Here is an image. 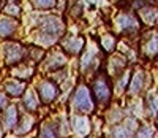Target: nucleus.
<instances>
[{
	"label": "nucleus",
	"instance_id": "obj_1",
	"mask_svg": "<svg viewBox=\"0 0 158 138\" xmlns=\"http://www.w3.org/2000/svg\"><path fill=\"white\" fill-rule=\"evenodd\" d=\"M0 52L3 56V62L6 67H15L22 59L25 57V49L21 43L18 41H11V40H3V43L0 45Z\"/></svg>",
	"mask_w": 158,
	"mask_h": 138
},
{
	"label": "nucleus",
	"instance_id": "obj_2",
	"mask_svg": "<svg viewBox=\"0 0 158 138\" xmlns=\"http://www.w3.org/2000/svg\"><path fill=\"white\" fill-rule=\"evenodd\" d=\"M21 111L19 106L16 103H10L2 113H0V129L5 133L8 132H15V129L18 127L19 119H21Z\"/></svg>",
	"mask_w": 158,
	"mask_h": 138
},
{
	"label": "nucleus",
	"instance_id": "obj_3",
	"mask_svg": "<svg viewBox=\"0 0 158 138\" xmlns=\"http://www.w3.org/2000/svg\"><path fill=\"white\" fill-rule=\"evenodd\" d=\"M63 22L59 16L54 15H46V16H40L38 21V30H41L54 38H59L63 33Z\"/></svg>",
	"mask_w": 158,
	"mask_h": 138
},
{
	"label": "nucleus",
	"instance_id": "obj_4",
	"mask_svg": "<svg viewBox=\"0 0 158 138\" xmlns=\"http://www.w3.org/2000/svg\"><path fill=\"white\" fill-rule=\"evenodd\" d=\"M35 91H36L38 97H40V102L46 103V105L52 103L59 97V94H60V87L56 84L54 81H51V79H41L36 84Z\"/></svg>",
	"mask_w": 158,
	"mask_h": 138
},
{
	"label": "nucleus",
	"instance_id": "obj_5",
	"mask_svg": "<svg viewBox=\"0 0 158 138\" xmlns=\"http://www.w3.org/2000/svg\"><path fill=\"white\" fill-rule=\"evenodd\" d=\"M73 106L79 113H90L94 109V103L90 99V92L85 86H79L73 95Z\"/></svg>",
	"mask_w": 158,
	"mask_h": 138
},
{
	"label": "nucleus",
	"instance_id": "obj_6",
	"mask_svg": "<svg viewBox=\"0 0 158 138\" xmlns=\"http://www.w3.org/2000/svg\"><path fill=\"white\" fill-rule=\"evenodd\" d=\"M19 29V22L16 18L8 16V15H2L0 16V40H11L18 33Z\"/></svg>",
	"mask_w": 158,
	"mask_h": 138
},
{
	"label": "nucleus",
	"instance_id": "obj_7",
	"mask_svg": "<svg viewBox=\"0 0 158 138\" xmlns=\"http://www.w3.org/2000/svg\"><path fill=\"white\" fill-rule=\"evenodd\" d=\"M27 86H25V82L21 81V79H6L3 81L2 84V91L8 95L10 99H19L22 97V94L25 92Z\"/></svg>",
	"mask_w": 158,
	"mask_h": 138
},
{
	"label": "nucleus",
	"instance_id": "obj_8",
	"mask_svg": "<svg viewBox=\"0 0 158 138\" xmlns=\"http://www.w3.org/2000/svg\"><path fill=\"white\" fill-rule=\"evenodd\" d=\"M94 92H95V97L97 100L101 103V105H108L109 100H111V87L108 84V81L104 79V78H98L95 81V84H94Z\"/></svg>",
	"mask_w": 158,
	"mask_h": 138
},
{
	"label": "nucleus",
	"instance_id": "obj_9",
	"mask_svg": "<svg viewBox=\"0 0 158 138\" xmlns=\"http://www.w3.org/2000/svg\"><path fill=\"white\" fill-rule=\"evenodd\" d=\"M40 97L35 89H25V92L22 94V108L27 113H35L38 106H40Z\"/></svg>",
	"mask_w": 158,
	"mask_h": 138
},
{
	"label": "nucleus",
	"instance_id": "obj_10",
	"mask_svg": "<svg viewBox=\"0 0 158 138\" xmlns=\"http://www.w3.org/2000/svg\"><path fill=\"white\" fill-rule=\"evenodd\" d=\"M71 126H73V130H74L76 135L85 136V135H89V132H90V119H89L87 116H79V114H76V116L71 118Z\"/></svg>",
	"mask_w": 158,
	"mask_h": 138
},
{
	"label": "nucleus",
	"instance_id": "obj_11",
	"mask_svg": "<svg viewBox=\"0 0 158 138\" xmlns=\"http://www.w3.org/2000/svg\"><path fill=\"white\" fill-rule=\"evenodd\" d=\"M33 122H35V119L30 114L21 116L18 127L15 129V135H25V133H29L32 130V127H33Z\"/></svg>",
	"mask_w": 158,
	"mask_h": 138
},
{
	"label": "nucleus",
	"instance_id": "obj_12",
	"mask_svg": "<svg viewBox=\"0 0 158 138\" xmlns=\"http://www.w3.org/2000/svg\"><path fill=\"white\" fill-rule=\"evenodd\" d=\"M95 60H97V49H95V48H90V49H87V52L84 54L82 59H81L82 70H84V72H87V70H90V68H94Z\"/></svg>",
	"mask_w": 158,
	"mask_h": 138
},
{
	"label": "nucleus",
	"instance_id": "obj_13",
	"mask_svg": "<svg viewBox=\"0 0 158 138\" xmlns=\"http://www.w3.org/2000/svg\"><path fill=\"white\" fill-rule=\"evenodd\" d=\"M117 25L122 30H131V29H136L138 27V21L130 15H120L117 18Z\"/></svg>",
	"mask_w": 158,
	"mask_h": 138
},
{
	"label": "nucleus",
	"instance_id": "obj_14",
	"mask_svg": "<svg viewBox=\"0 0 158 138\" xmlns=\"http://www.w3.org/2000/svg\"><path fill=\"white\" fill-rule=\"evenodd\" d=\"M82 46H84V40L82 38H68L63 43L65 51L70 52V54H77L79 51L82 49Z\"/></svg>",
	"mask_w": 158,
	"mask_h": 138
},
{
	"label": "nucleus",
	"instance_id": "obj_15",
	"mask_svg": "<svg viewBox=\"0 0 158 138\" xmlns=\"http://www.w3.org/2000/svg\"><path fill=\"white\" fill-rule=\"evenodd\" d=\"M65 64H67V59H65V56H62V52H52L49 56V60H48V67L51 68V70H59V68H62Z\"/></svg>",
	"mask_w": 158,
	"mask_h": 138
},
{
	"label": "nucleus",
	"instance_id": "obj_16",
	"mask_svg": "<svg viewBox=\"0 0 158 138\" xmlns=\"http://www.w3.org/2000/svg\"><path fill=\"white\" fill-rule=\"evenodd\" d=\"M3 15H8V16H13V18L21 16V7H19V3H16V2H6L3 5Z\"/></svg>",
	"mask_w": 158,
	"mask_h": 138
},
{
	"label": "nucleus",
	"instance_id": "obj_17",
	"mask_svg": "<svg viewBox=\"0 0 158 138\" xmlns=\"http://www.w3.org/2000/svg\"><path fill=\"white\" fill-rule=\"evenodd\" d=\"M30 3H32V7H33V8L44 11V10H51V8H54V7H56V3H57V0H30Z\"/></svg>",
	"mask_w": 158,
	"mask_h": 138
},
{
	"label": "nucleus",
	"instance_id": "obj_18",
	"mask_svg": "<svg viewBox=\"0 0 158 138\" xmlns=\"http://www.w3.org/2000/svg\"><path fill=\"white\" fill-rule=\"evenodd\" d=\"M59 130L56 124H43L40 129V136H57Z\"/></svg>",
	"mask_w": 158,
	"mask_h": 138
},
{
	"label": "nucleus",
	"instance_id": "obj_19",
	"mask_svg": "<svg viewBox=\"0 0 158 138\" xmlns=\"http://www.w3.org/2000/svg\"><path fill=\"white\" fill-rule=\"evenodd\" d=\"M142 84H144V76L142 73H136L133 81H131V86H130V94H138L141 89H142Z\"/></svg>",
	"mask_w": 158,
	"mask_h": 138
},
{
	"label": "nucleus",
	"instance_id": "obj_20",
	"mask_svg": "<svg viewBox=\"0 0 158 138\" xmlns=\"http://www.w3.org/2000/svg\"><path fill=\"white\" fill-rule=\"evenodd\" d=\"M101 45H103V48L106 49V51H112L114 49V45H115V41H114V38L112 37H104L103 40H101Z\"/></svg>",
	"mask_w": 158,
	"mask_h": 138
},
{
	"label": "nucleus",
	"instance_id": "obj_21",
	"mask_svg": "<svg viewBox=\"0 0 158 138\" xmlns=\"http://www.w3.org/2000/svg\"><path fill=\"white\" fill-rule=\"evenodd\" d=\"M149 109L152 114H155L158 111V97H155V95H150L149 97Z\"/></svg>",
	"mask_w": 158,
	"mask_h": 138
},
{
	"label": "nucleus",
	"instance_id": "obj_22",
	"mask_svg": "<svg viewBox=\"0 0 158 138\" xmlns=\"http://www.w3.org/2000/svg\"><path fill=\"white\" fill-rule=\"evenodd\" d=\"M8 105H10V97L3 91H0V113H2Z\"/></svg>",
	"mask_w": 158,
	"mask_h": 138
},
{
	"label": "nucleus",
	"instance_id": "obj_23",
	"mask_svg": "<svg viewBox=\"0 0 158 138\" xmlns=\"http://www.w3.org/2000/svg\"><path fill=\"white\" fill-rule=\"evenodd\" d=\"M127 82H128V78H127V75L125 76H122L120 79L117 81V84H115V91L120 94V92H123V89H125V86H127Z\"/></svg>",
	"mask_w": 158,
	"mask_h": 138
},
{
	"label": "nucleus",
	"instance_id": "obj_24",
	"mask_svg": "<svg viewBox=\"0 0 158 138\" xmlns=\"http://www.w3.org/2000/svg\"><path fill=\"white\" fill-rule=\"evenodd\" d=\"M147 51H149L150 54H155V52L158 51V37H155V38L150 40V43H149V46H147Z\"/></svg>",
	"mask_w": 158,
	"mask_h": 138
},
{
	"label": "nucleus",
	"instance_id": "obj_25",
	"mask_svg": "<svg viewBox=\"0 0 158 138\" xmlns=\"http://www.w3.org/2000/svg\"><path fill=\"white\" fill-rule=\"evenodd\" d=\"M155 15H156V13L155 11H150V10L144 11V18L147 19V22H153L155 21Z\"/></svg>",
	"mask_w": 158,
	"mask_h": 138
},
{
	"label": "nucleus",
	"instance_id": "obj_26",
	"mask_svg": "<svg viewBox=\"0 0 158 138\" xmlns=\"http://www.w3.org/2000/svg\"><path fill=\"white\" fill-rule=\"evenodd\" d=\"M8 2H16V3H19V0H8Z\"/></svg>",
	"mask_w": 158,
	"mask_h": 138
}]
</instances>
